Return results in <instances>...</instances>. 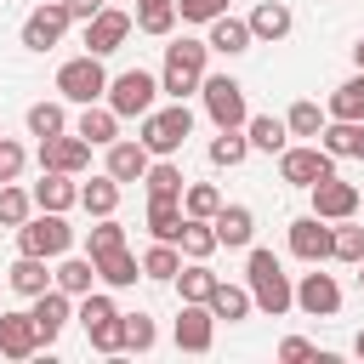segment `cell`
<instances>
[{
	"label": "cell",
	"instance_id": "obj_1",
	"mask_svg": "<svg viewBox=\"0 0 364 364\" xmlns=\"http://www.w3.org/2000/svg\"><path fill=\"white\" fill-rule=\"evenodd\" d=\"M245 284H250V296H256V307H262L267 318H284V313L296 307V284H290V273H284V262H279L273 250H250Z\"/></svg>",
	"mask_w": 364,
	"mask_h": 364
},
{
	"label": "cell",
	"instance_id": "obj_2",
	"mask_svg": "<svg viewBox=\"0 0 364 364\" xmlns=\"http://www.w3.org/2000/svg\"><path fill=\"white\" fill-rule=\"evenodd\" d=\"M205 57H210V46L205 40H171L165 46V68H159V91L171 97V102H188L199 85H205Z\"/></svg>",
	"mask_w": 364,
	"mask_h": 364
},
{
	"label": "cell",
	"instance_id": "obj_3",
	"mask_svg": "<svg viewBox=\"0 0 364 364\" xmlns=\"http://www.w3.org/2000/svg\"><path fill=\"white\" fill-rule=\"evenodd\" d=\"M142 148L154 154V159H171L188 136H193V114H188V102H171V108H154V114H142Z\"/></svg>",
	"mask_w": 364,
	"mask_h": 364
},
{
	"label": "cell",
	"instance_id": "obj_4",
	"mask_svg": "<svg viewBox=\"0 0 364 364\" xmlns=\"http://www.w3.org/2000/svg\"><path fill=\"white\" fill-rule=\"evenodd\" d=\"M68 245H74V228H68L63 210H40V216H28V222L17 228V250H23V256L57 262V256H68Z\"/></svg>",
	"mask_w": 364,
	"mask_h": 364
},
{
	"label": "cell",
	"instance_id": "obj_5",
	"mask_svg": "<svg viewBox=\"0 0 364 364\" xmlns=\"http://www.w3.org/2000/svg\"><path fill=\"white\" fill-rule=\"evenodd\" d=\"M154 102H159V74L125 68V74L108 80V108H114L119 119H142V114H154Z\"/></svg>",
	"mask_w": 364,
	"mask_h": 364
},
{
	"label": "cell",
	"instance_id": "obj_6",
	"mask_svg": "<svg viewBox=\"0 0 364 364\" xmlns=\"http://www.w3.org/2000/svg\"><path fill=\"white\" fill-rule=\"evenodd\" d=\"M199 97H205V114H210L216 131H245L250 108H245V85H239L233 74H205Z\"/></svg>",
	"mask_w": 364,
	"mask_h": 364
},
{
	"label": "cell",
	"instance_id": "obj_7",
	"mask_svg": "<svg viewBox=\"0 0 364 364\" xmlns=\"http://www.w3.org/2000/svg\"><path fill=\"white\" fill-rule=\"evenodd\" d=\"M324 176H336V154H330V148H318V142H290V148L279 154V182H290V188H318Z\"/></svg>",
	"mask_w": 364,
	"mask_h": 364
},
{
	"label": "cell",
	"instance_id": "obj_8",
	"mask_svg": "<svg viewBox=\"0 0 364 364\" xmlns=\"http://www.w3.org/2000/svg\"><path fill=\"white\" fill-rule=\"evenodd\" d=\"M57 91H63V102H102L108 97V74H102V57H68L63 68H57Z\"/></svg>",
	"mask_w": 364,
	"mask_h": 364
},
{
	"label": "cell",
	"instance_id": "obj_9",
	"mask_svg": "<svg viewBox=\"0 0 364 364\" xmlns=\"http://www.w3.org/2000/svg\"><path fill=\"white\" fill-rule=\"evenodd\" d=\"M290 256H301L307 267H318V262H330L336 256V222H324V216H296L290 222Z\"/></svg>",
	"mask_w": 364,
	"mask_h": 364
},
{
	"label": "cell",
	"instance_id": "obj_10",
	"mask_svg": "<svg viewBox=\"0 0 364 364\" xmlns=\"http://www.w3.org/2000/svg\"><path fill=\"white\" fill-rule=\"evenodd\" d=\"M68 6L63 0H46V6H34L28 17H23V46L28 51H51V46H63V34H68Z\"/></svg>",
	"mask_w": 364,
	"mask_h": 364
},
{
	"label": "cell",
	"instance_id": "obj_11",
	"mask_svg": "<svg viewBox=\"0 0 364 364\" xmlns=\"http://www.w3.org/2000/svg\"><path fill=\"white\" fill-rule=\"evenodd\" d=\"M171 336H176L182 353H210V341H216V313H210V301H182Z\"/></svg>",
	"mask_w": 364,
	"mask_h": 364
},
{
	"label": "cell",
	"instance_id": "obj_12",
	"mask_svg": "<svg viewBox=\"0 0 364 364\" xmlns=\"http://www.w3.org/2000/svg\"><path fill=\"white\" fill-rule=\"evenodd\" d=\"M131 28H136V17H125V11H114V6H102V11L85 23V51H91V57H108V51H119V46L131 40Z\"/></svg>",
	"mask_w": 364,
	"mask_h": 364
},
{
	"label": "cell",
	"instance_id": "obj_13",
	"mask_svg": "<svg viewBox=\"0 0 364 364\" xmlns=\"http://www.w3.org/2000/svg\"><path fill=\"white\" fill-rule=\"evenodd\" d=\"M91 165V142L80 136V131H63V136H46L40 142V171H68V176H80Z\"/></svg>",
	"mask_w": 364,
	"mask_h": 364
},
{
	"label": "cell",
	"instance_id": "obj_14",
	"mask_svg": "<svg viewBox=\"0 0 364 364\" xmlns=\"http://www.w3.org/2000/svg\"><path fill=\"white\" fill-rule=\"evenodd\" d=\"M313 193V216H324V222H347V216H358V205H364V193L353 188V182H341V176H324L318 188H307Z\"/></svg>",
	"mask_w": 364,
	"mask_h": 364
},
{
	"label": "cell",
	"instance_id": "obj_15",
	"mask_svg": "<svg viewBox=\"0 0 364 364\" xmlns=\"http://www.w3.org/2000/svg\"><path fill=\"white\" fill-rule=\"evenodd\" d=\"M296 307H301L307 318H336V313H341V284L313 267V273H301V284H296Z\"/></svg>",
	"mask_w": 364,
	"mask_h": 364
},
{
	"label": "cell",
	"instance_id": "obj_16",
	"mask_svg": "<svg viewBox=\"0 0 364 364\" xmlns=\"http://www.w3.org/2000/svg\"><path fill=\"white\" fill-rule=\"evenodd\" d=\"M28 313H34V330H40V347H51V341L63 336V324L74 318V296H68L63 284H51V290H40V296H34V307H28Z\"/></svg>",
	"mask_w": 364,
	"mask_h": 364
},
{
	"label": "cell",
	"instance_id": "obj_17",
	"mask_svg": "<svg viewBox=\"0 0 364 364\" xmlns=\"http://www.w3.org/2000/svg\"><path fill=\"white\" fill-rule=\"evenodd\" d=\"M148 165H154V154L142 148V136H136V142H131V136H114V142H108V176H114V182H142Z\"/></svg>",
	"mask_w": 364,
	"mask_h": 364
},
{
	"label": "cell",
	"instance_id": "obj_18",
	"mask_svg": "<svg viewBox=\"0 0 364 364\" xmlns=\"http://www.w3.org/2000/svg\"><path fill=\"white\" fill-rule=\"evenodd\" d=\"M210 51H222V57H245L250 46H256V34H250V17H233V11H222V17H210V40H205Z\"/></svg>",
	"mask_w": 364,
	"mask_h": 364
},
{
	"label": "cell",
	"instance_id": "obj_19",
	"mask_svg": "<svg viewBox=\"0 0 364 364\" xmlns=\"http://www.w3.org/2000/svg\"><path fill=\"white\" fill-rule=\"evenodd\" d=\"M0 353H6V358H34V353H40L34 313H0Z\"/></svg>",
	"mask_w": 364,
	"mask_h": 364
},
{
	"label": "cell",
	"instance_id": "obj_20",
	"mask_svg": "<svg viewBox=\"0 0 364 364\" xmlns=\"http://www.w3.org/2000/svg\"><path fill=\"white\" fill-rule=\"evenodd\" d=\"M210 228H216V239H222L228 250H245V245L256 239V210H250V205H222V210L210 216Z\"/></svg>",
	"mask_w": 364,
	"mask_h": 364
},
{
	"label": "cell",
	"instance_id": "obj_21",
	"mask_svg": "<svg viewBox=\"0 0 364 364\" xmlns=\"http://www.w3.org/2000/svg\"><path fill=\"white\" fill-rule=\"evenodd\" d=\"M6 284H11L17 296H28V301H34L40 290H51V284H57V273L46 267V256H23V250H17V262L6 267Z\"/></svg>",
	"mask_w": 364,
	"mask_h": 364
},
{
	"label": "cell",
	"instance_id": "obj_22",
	"mask_svg": "<svg viewBox=\"0 0 364 364\" xmlns=\"http://www.w3.org/2000/svg\"><path fill=\"white\" fill-rule=\"evenodd\" d=\"M34 205H40V210H74V205H80V182H74L68 171H40Z\"/></svg>",
	"mask_w": 364,
	"mask_h": 364
},
{
	"label": "cell",
	"instance_id": "obj_23",
	"mask_svg": "<svg viewBox=\"0 0 364 364\" xmlns=\"http://www.w3.org/2000/svg\"><path fill=\"white\" fill-rule=\"evenodd\" d=\"M74 131H80L91 148H108V142L119 136V114H114L108 102H85V108H80V119H74Z\"/></svg>",
	"mask_w": 364,
	"mask_h": 364
},
{
	"label": "cell",
	"instance_id": "obj_24",
	"mask_svg": "<svg viewBox=\"0 0 364 364\" xmlns=\"http://www.w3.org/2000/svg\"><path fill=\"white\" fill-rule=\"evenodd\" d=\"M290 28H296V17H290L284 0H256V11H250V34H256V40L273 46V40H284Z\"/></svg>",
	"mask_w": 364,
	"mask_h": 364
},
{
	"label": "cell",
	"instance_id": "obj_25",
	"mask_svg": "<svg viewBox=\"0 0 364 364\" xmlns=\"http://www.w3.org/2000/svg\"><path fill=\"white\" fill-rule=\"evenodd\" d=\"M250 307H256L250 284H228V279H216V290H210V313H216V324H222V318L239 324V318H250Z\"/></svg>",
	"mask_w": 364,
	"mask_h": 364
},
{
	"label": "cell",
	"instance_id": "obj_26",
	"mask_svg": "<svg viewBox=\"0 0 364 364\" xmlns=\"http://www.w3.org/2000/svg\"><path fill=\"white\" fill-rule=\"evenodd\" d=\"M245 136H250V148H262V154H284V148H290V125H284L279 114H250V119H245Z\"/></svg>",
	"mask_w": 364,
	"mask_h": 364
},
{
	"label": "cell",
	"instance_id": "obj_27",
	"mask_svg": "<svg viewBox=\"0 0 364 364\" xmlns=\"http://www.w3.org/2000/svg\"><path fill=\"white\" fill-rule=\"evenodd\" d=\"M182 222H188L182 199H148V233H154V239L176 245V239H182Z\"/></svg>",
	"mask_w": 364,
	"mask_h": 364
},
{
	"label": "cell",
	"instance_id": "obj_28",
	"mask_svg": "<svg viewBox=\"0 0 364 364\" xmlns=\"http://www.w3.org/2000/svg\"><path fill=\"white\" fill-rule=\"evenodd\" d=\"M176 245H182V256H188V262H210V256L222 250V239H216V228H210L205 216H188V222H182V239H176Z\"/></svg>",
	"mask_w": 364,
	"mask_h": 364
},
{
	"label": "cell",
	"instance_id": "obj_29",
	"mask_svg": "<svg viewBox=\"0 0 364 364\" xmlns=\"http://www.w3.org/2000/svg\"><path fill=\"white\" fill-rule=\"evenodd\" d=\"M142 188H148V199H182L188 176H182V165H176V159H154V165H148V176H142Z\"/></svg>",
	"mask_w": 364,
	"mask_h": 364
},
{
	"label": "cell",
	"instance_id": "obj_30",
	"mask_svg": "<svg viewBox=\"0 0 364 364\" xmlns=\"http://www.w3.org/2000/svg\"><path fill=\"white\" fill-rule=\"evenodd\" d=\"M182 273V245H165V239H154L148 250H142V279H159V284H171Z\"/></svg>",
	"mask_w": 364,
	"mask_h": 364
},
{
	"label": "cell",
	"instance_id": "obj_31",
	"mask_svg": "<svg viewBox=\"0 0 364 364\" xmlns=\"http://www.w3.org/2000/svg\"><path fill=\"white\" fill-rule=\"evenodd\" d=\"M80 205L91 210V216H114L119 210V182L102 171V176H91V182H80Z\"/></svg>",
	"mask_w": 364,
	"mask_h": 364
},
{
	"label": "cell",
	"instance_id": "obj_32",
	"mask_svg": "<svg viewBox=\"0 0 364 364\" xmlns=\"http://www.w3.org/2000/svg\"><path fill=\"white\" fill-rule=\"evenodd\" d=\"M97 279H102V273H97L91 256H57V284H63L68 296H85Z\"/></svg>",
	"mask_w": 364,
	"mask_h": 364
},
{
	"label": "cell",
	"instance_id": "obj_33",
	"mask_svg": "<svg viewBox=\"0 0 364 364\" xmlns=\"http://www.w3.org/2000/svg\"><path fill=\"white\" fill-rule=\"evenodd\" d=\"M358 125H364V119H324L318 148H330L336 159H353V154H358Z\"/></svg>",
	"mask_w": 364,
	"mask_h": 364
},
{
	"label": "cell",
	"instance_id": "obj_34",
	"mask_svg": "<svg viewBox=\"0 0 364 364\" xmlns=\"http://www.w3.org/2000/svg\"><path fill=\"white\" fill-rule=\"evenodd\" d=\"M97 273H102V284H108V290H131V284L142 279V262H136L131 250H114V256H102V262H97Z\"/></svg>",
	"mask_w": 364,
	"mask_h": 364
},
{
	"label": "cell",
	"instance_id": "obj_35",
	"mask_svg": "<svg viewBox=\"0 0 364 364\" xmlns=\"http://www.w3.org/2000/svg\"><path fill=\"white\" fill-rule=\"evenodd\" d=\"M34 210H40V205H34V193H28V188L0 182V228H23Z\"/></svg>",
	"mask_w": 364,
	"mask_h": 364
},
{
	"label": "cell",
	"instance_id": "obj_36",
	"mask_svg": "<svg viewBox=\"0 0 364 364\" xmlns=\"http://www.w3.org/2000/svg\"><path fill=\"white\" fill-rule=\"evenodd\" d=\"M114 250H125V228H119L114 216H97V228L85 233V256L102 262V256H114Z\"/></svg>",
	"mask_w": 364,
	"mask_h": 364
},
{
	"label": "cell",
	"instance_id": "obj_37",
	"mask_svg": "<svg viewBox=\"0 0 364 364\" xmlns=\"http://www.w3.org/2000/svg\"><path fill=\"white\" fill-rule=\"evenodd\" d=\"M330 119H364V74H353L330 91Z\"/></svg>",
	"mask_w": 364,
	"mask_h": 364
},
{
	"label": "cell",
	"instance_id": "obj_38",
	"mask_svg": "<svg viewBox=\"0 0 364 364\" xmlns=\"http://www.w3.org/2000/svg\"><path fill=\"white\" fill-rule=\"evenodd\" d=\"M324 119H330V108H318V102H290V114H284V125H290V136H313L318 142V131H324Z\"/></svg>",
	"mask_w": 364,
	"mask_h": 364
},
{
	"label": "cell",
	"instance_id": "obj_39",
	"mask_svg": "<svg viewBox=\"0 0 364 364\" xmlns=\"http://www.w3.org/2000/svg\"><path fill=\"white\" fill-rule=\"evenodd\" d=\"M210 290H216V273H210L205 262H188V267L176 273V296H182V301H210Z\"/></svg>",
	"mask_w": 364,
	"mask_h": 364
},
{
	"label": "cell",
	"instance_id": "obj_40",
	"mask_svg": "<svg viewBox=\"0 0 364 364\" xmlns=\"http://www.w3.org/2000/svg\"><path fill=\"white\" fill-rule=\"evenodd\" d=\"M245 154H250V136L245 131H216L210 136V165H245Z\"/></svg>",
	"mask_w": 364,
	"mask_h": 364
},
{
	"label": "cell",
	"instance_id": "obj_41",
	"mask_svg": "<svg viewBox=\"0 0 364 364\" xmlns=\"http://www.w3.org/2000/svg\"><path fill=\"white\" fill-rule=\"evenodd\" d=\"M28 131L46 142V136H63L68 131V114H63V102H34L28 108Z\"/></svg>",
	"mask_w": 364,
	"mask_h": 364
},
{
	"label": "cell",
	"instance_id": "obj_42",
	"mask_svg": "<svg viewBox=\"0 0 364 364\" xmlns=\"http://www.w3.org/2000/svg\"><path fill=\"white\" fill-rule=\"evenodd\" d=\"M222 205H228V199H222L210 182H188V188H182V210H188V216H205V222H210Z\"/></svg>",
	"mask_w": 364,
	"mask_h": 364
},
{
	"label": "cell",
	"instance_id": "obj_43",
	"mask_svg": "<svg viewBox=\"0 0 364 364\" xmlns=\"http://www.w3.org/2000/svg\"><path fill=\"white\" fill-rule=\"evenodd\" d=\"M85 341H91L97 353H125V313H114V318L91 324V330H85Z\"/></svg>",
	"mask_w": 364,
	"mask_h": 364
},
{
	"label": "cell",
	"instance_id": "obj_44",
	"mask_svg": "<svg viewBox=\"0 0 364 364\" xmlns=\"http://www.w3.org/2000/svg\"><path fill=\"white\" fill-rule=\"evenodd\" d=\"M159 330H154V313H125V353H154Z\"/></svg>",
	"mask_w": 364,
	"mask_h": 364
},
{
	"label": "cell",
	"instance_id": "obj_45",
	"mask_svg": "<svg viewBox=\"0 0 364 364\" xmlns=\"http://www.w3.org/2000/svg\"><path fill=\"white\" fill-rule=\"evenodd\" d=\"M336 262H347V267H358L364 262V228L347 216V222H336Z\"/></svg>",
	"mask_w": 364,
	"mask_h": 364
},
{
	"label": "cell",
	"instance_id": "obj_46",
	"mask_svg": "<svg viewBox=\"0 0 364 364\" xmlns=\"http://www.w3.org/2000/svg\"><path fill=\"white\" fill-rule=\"evenodd\" d=\"M176 28V6H148V11H136V34H154V40H165Z\"/></svg>",
	"mask_w": 364,
	"mask_h": 364
},
{
	"label": "cell",
	"instance_id": "obj_47",
	"mask_svg": "<svg viewBox=\"0 0 364 364\" xmlns=\"http://www.w3.org/2000/svg\"><path fill=\"white\" fill-rule=\"evenodd\" d=\"M114 313H119V307H114L108 296H97V290H85V296H80V313H74V318H80V324L91 330V324H102V318H114Z\"/></svg>",
	"mask_w": 364,
	"mask_h": 364
},
{
	"label": "cell",
	"instance_id": "obj_48",
	"mask_svg": "<svg viewBox=\"0 0 364 364\" xmlns=\"http://www.w3.org/2000/svg\"><path fill=\"white\" fill-rule=\"evenodd\" d=\"M23 165H28V154H23V142H11V136H0V182H17V176H23Z\"/></svg>",
	"mask_w": 364,
	"mask_h": 364
},
{
	"label": "cell",
	"instance_id": "obj_49",
	"mask_svg": "<svg viewBox=\"0 0 364 364\" xmlns=\"http://www.w3.org/2000/svg\"><path fill=\"white\" fill-rule=\"evenodd\" d=\"M222 11H228V0H176V17L182 23H210Z\"/></svg>",
	"mask_w": 364,
	"mask_h": 364
},
{
	"label": "cell",
	"instance_id": "obj_50",
	"mask_svg": "<svg viewBox=\"0 0 364 364\" xmlns=\"http://www.w3.org/2000/svg\"><path fill=\"white\" fill-rule=\"evenodd\" d=\"M279 358H284V364H301V358H318V364H324V353H318L307 336H284V341H279Z\"/></svg>",
	"mask_w": 364,
	"mask_h": 364
},
{
	"label": "cell",
	"instance_id": "obj_51",
	"mask_svg": "<svg viewBox=\"0 0 364 364\" xmlns=\"http://www.w3.org/2000/svg\"><path fill=\"white\" fill-rule=\"evenodd\" d=\"M63 6H68V17H74V23H91V17H97L108 0H63Z\"/></svg>",
	"mask_w": 364,
	"mask_h": 364
},
{
	"label": "cell",
	"instance_id": "obj_52",
	"mask_svg": "<svg viewBox=\"0 0 364 364\" xmlns=\"http://www.w3.org/2000/svg\"><path fill=\"white\" fill-rule=\"evenodd\" d=\"M353 68H358V74H364V40H358V46H353Z\"/></svg>",
	"mask_w": 364,
	"mask_h": 364
},
{
	"label": "cell",
	"instance_id": "obj_53",
	"mask_svg": "<svg viewBox=\"0 0 364 364\" xmlns=\"http://www.w3.org/2000/svg\"><path fill=\"white\" fill-rule=\"evenodd\" d=\"M148 6H176V0H136V11H148Z\"/></svg>",
	"mask_w": 364,
	"mask_h": 364
},
{
	"label": "cell",
	"instance_id": "obj_54",
	"mask_svg": "<svg viewBox=\"0 0 364 364\" xmlns=\"http://www.w3.org/2000/svg\"><path fill=\"white\" fill-rule=\"evenodd\" d=\"M353 353H358V358H364V330H358V336H353Z\"/></svg>",
	"mask_w": 364,
	"mask_h": 364
},
{
	"label": "cell",
	"instance_id": "obj_55",
	"mask_svg": "<svg viewBox=\"0 0 364 364\" xmlns=\"http://www.w3.org/2000/svg\"><path fill=\"white\" fill-rule=\"evenodd\" d=\"M353 159H364V125H358V154H353Z\"/></svg>",
	"mask_w": 364,
	"mask_h": 364
},
{
	"label": "cell",
	"instance_id": "obj_56",
	"mask_svg": "<svg viewBox=\"0 0 364 364\" xmlns=\"http://www.w3.org/2000/svg\"><path fill=\"white\" fill-rule=\"evenodd\" d=\"M358 290H364V262H358Z\"/></svg>",
	"mask_w": 364,
	"mask_h": 364
}]
</instances>
